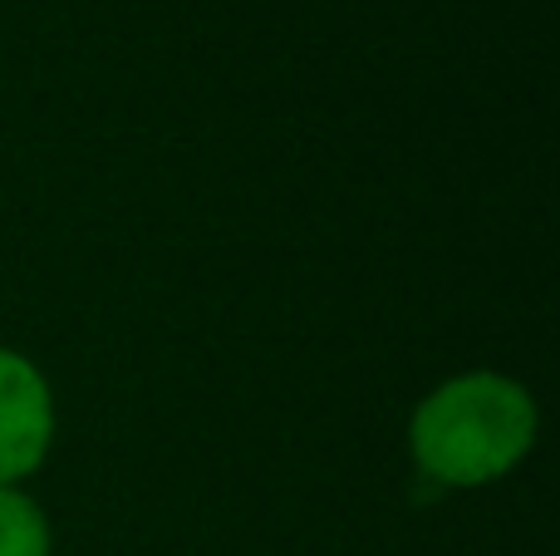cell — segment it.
Listing matches in <instances>:
<instances>
[{
    "instance_id": "2",
    "label": "cell",
    "mask_w": 560,
    "mask_h": 556,
    "mask_svg": "<svg viewBox=\"0 0 560 556\" xmlns=\"http://www.w3.org/2000/svg\"><path fill=\"white\" fill-rule=\"evenodd\" d=\"M55 443L49 384L20 350L0 345V488H20Z\"/></svg>"
},
{
    "instance_id": "1",
    "label": "cell",
    "mask_w": 560,
    "mask_h": 556,
    "mask_svg": "<svg viewBox=\"0 0 560 556\" xmlns=\"http://www.w3.org/2000/svg\"><path fill=\"white\" fill-rule=\"evenodd\" d=\"M536 429L541 414L526 384L497 370H472L423 394L408 419V449L443 488H482L532 453Z\"/></svg>"
},
{
    "instance_id": "3",
    "label": "cell",
    "mask_w": 560,
    "mask_h": 556,
    "mask_svg": "<svg viewBox=\"0 0 560 556\" xmlns=\"http://www.w3.org/2000/svg\"><path fill=\"white\" fill-rule=\"evenodd\" d=\"M0 556H49V522L20 488H0Z\"/></svg>"
}]
</instances>
